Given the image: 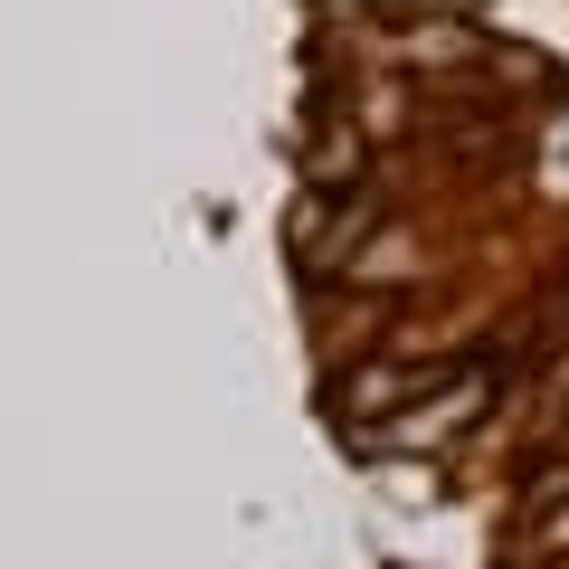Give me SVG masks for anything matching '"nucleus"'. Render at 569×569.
Returning a JSON list of instances; mask_svg holds the SVG:
<instances>
[{"label":"nucleus","instance_id":"1","mask_svg":"<svg viewBox=\"0 0 569 569\" xmlns=\"http://www.w3.org/2000/svg\"><path fill=\"white\" fill-rule=\"evenodd\" d=\"M485 408H493V370H466V380H437L418 408H408V418H389V437L418 456V447H447V437H466Z\"/></svg>","mask_w":569,"mask_h":569},{"label":"nucleus","instance_id":"3","mask_svg":"<svg viewBox=\"0 0 569 569\" xmlns=\"http://www.w3.org/2000/svg\"><path fill=\"white\" fill-rule=\"evenodd\" d=\"M531 541H541L550 560H569V493H560V503H541V531H531Z\"/></svg>","mask_w":569,"mask_h":569},{"label":"nucleus","instance_id":"2","mask_svg":"<svg viewBox=\"0 0 569 569\" xmlns=\"http://www.w3.org/2000/svg\"><path fill=\"white\" fill-rule=\"evenodd\" d=\"M389 58L399 67H475L485 39H475V29H418V39H389Z\"/></svg>","mask_w":569,"mask_h":569}]
</instances>
